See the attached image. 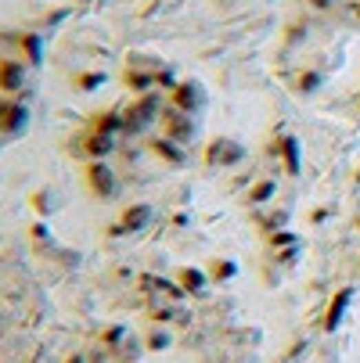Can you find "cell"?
<instances>
[{"instance_id": "cell-1", "label": "cell", "mask_w": 360, "mask_h": 363, "mask_svg": "<svg viewBox=\"0 0 360 363\" xmlns=\"http://www.w3.org/2000/svg\"><path fill=\"white\" fill-rule=\"evenodd\" d=\"M245 144L238 137H227V133H216L213 140H206L202 148V166L209 173H227V169H238L245 162Z\"/></svg>"}, {"instance_id": "cell-2", "label": "cell", "mask_w": 360, "mask_h": 363, "mask_svg": "<svg viewBox=\"0 0 360 363\" xmlns=\"http://www.w3.org/2000/svg\"><path fill=\"white\" fill-rule=\"evenodd\" d=\"M267 151H271V159L281 166L285 177H299L303 173V144H299V137H295L292 130H281L277 126V130L271 133Z\"/></svg>"}, {"instance_id": "cell-3", "label": "cell", "mask_w": 360, "mask_h": 363, "mask_svg": "<svg viewBox=\"0 0 360 363\" xmlns=\"http://www.w3.org/2000/svg\"><path fill=\"white\" fill-rule=\"evenodd\" d=\"M69 151H72L76 162H105V159H112V155H116V137L87 130V126H83V130L69 140Z\"/></svg>"}, {"instance_id": "cell-4", "label": "cell", "mask_w": 360, "mask_h": 363, "mask_svg": "<svg viewBox=\"0 0 360 363\" xmlns=\"http://www.w3.org/2000/svg\"><path fill=\"white\" fill-rule=\"evenodd\" d=\"M80 180H83V191L94 201H112L119 195V177H116V169L108 159L105 162H83Z\"/></svg>"}, {"instance_id": "cell-5", "label": "cell", "mask_w": 360, "mask_h": 363, "mask_svg": "<svg viewBox=\"0 0 360 363\" xmlns=\"http://www.w3.org/2000/svg\"><path fill=\"white\" fill-rule=\"evenodd\" d=\"M159 133H166L169 140H177V144H191L195 140V133H198V126H195V116H187V112H180V108H173V104H166L162 108V116H159Z\"/></svg>"}, {"instance_id": "cell-6", "label": "cell", "mask_w": 360, "mask_h": 363, "mask_svg": "<svg viewBox=\"0 0 360 363\" xmlns=\"http://www.w3.org/2000/svg\"><path fill=\"white\" fill-rule=\"evenodd\" d=\"M166 104H173V108H180V112H187V116H195L202 104H206V87H202L198 80H177V87L166 94Z\"/></svg>"}, {"instance_id": "cell-7", "label": "cell", "mask_w": 360, "mask_h": 363, "mask_svg": "<svg viewBox=\"0 0 360 363\" xmlns=\"http://www.w3.org/2000/svg\"><path fill=\"white\" fill-rule=\"evenodd\" d=\"M148 155L155 162L169 166V169H184L187 166V148L177 144V140H169L166 133H151L148 137Z\"/></svg>"}, {"instance_id": "cell-8", "label": "cell", "mask_w": 360, "mask_h": 363, "mask_svg": "<svg viewBox=\"0 0 360 363\" xmlns=\"http://www.w3.org/2000/svg\"><path fill=\"white\" fill-rule=\"evenodd\" d=\"M155 72H159V61L137 65V58H127V69H123V83H127L130 98H137V94H148V90H159V87H155Z\"/></svg>"}, {"instance_id": "cell-9", "label": "cell", "mask_w": 360, "mask_h": 363, "mask_svg": "<svg viewBox=\"0 0 360 363\" xmlns=\"http://www.w3.org/2000/svg\"><path fill=\"white\" fill-rule=\"evenodd\" d=\"M8 43H11V54L19 61H25L29 69H36L43 61V36L40 33H25V29H19V33L8 36Z\"/></svg>"}, {"instance_id": "cell-10", "label": "cell", "mask_w": 360, "mask_h": 363, "mask_svg": "<svg viewBox=\"0 0 360 363\" xmlns=\"http://www.w3.org/2000/svg\"><path fill=\"white\" fill-rule=\"evenodd\" d=\"M25 76H29L25 61H19L14 54H0V94L14 98V94L25 87Z\"/></svg>"}, {"instance_id": "cell-11", "label": "cell", "mask_w": 360, "mask_h": 363, "mask_svg": "<svg viewBox=\"0 0 360 363\" xmlns=\"http://www.w3.org/2000/svg\"><path fill=\"white\" fill-rule=\"evenodd\" d=\"M29 126V108L19 98H0V137H11Z\"/></svg>"}, {"instance_id": "cell-12", "label": "cell", "mask_w": 360, "mask_h": 363, "mask_svg": "<svg viewBox=\"0 0 360 363\" xmlns=\"http://www.w3.org/2000/svg\"><path fill=\"white\" fill-rule=\"evenodd\" d=\"M151 216H155V209H151L148 201H134V205H127V209L119 212L116 234H140V230L151 223Z\"/></svg>"}, {"instance_id": "cell-13", "label": "cell", "mask_w": 360, "mask_h": 363, "mask_svg": "<svg viewBox=\"0 0 360 363\" xmlns=\"http://www.w3.org/2000/svg\"><path fill=\"white\" fill-rule=\"evenodd\" d=\"M274 195H277V180L274 177H256L253 184L245 187L242 201L248 205V209H267V205L274 201Z\"/></svg>"}, {"instance_id": "cell-14", "label": "cell", "mask_w": 360, "mask_h": 363, "mask_svg": "<svg viewBox=\"0 0 360 363\" xmlns=\"http://www.w3.org/2000/svg\"><path fill=\"white\" fill-rule=\"evenodd\" d=\"M87 130H98V133H108V137L127 133V126H123V108H101V112H94L87 119Z\"/></svg>"}, {"instance_id": "cell-15", "label": "cell", "mask_w": 360, "mask_h": 363, "mask_svg": "<svg viewBox=\"0 0 360 363\" xmlns=\"http://www.w3.org/2000/svg\"><path fill=\"white\" fill-rule=\"evenodd\" d=\"M177 284H180V292H184V295L198 298L213 280H209V274L202 270V266H180V270H177Z\"/></svg>"}, {"instance_id": "cell-16", "label": "cell", "mask_w": 360, "mask_h": 363, "mask_svg": "<svg viewBox=\"0 0 360 363\" xmlns=\"http://www.w3.org/2000/svg\"><path fill=\"white\" fill-rule=\"evenodd\" d=\"M69 83H72V90H80V94H94V90L105 87V72L101 69H80V72L69 76Z\"/></svg>"}, {"instance_id": "cell-17", "label": "cell", "mask_w": 360, "mask_h": 363, "mask_svg": "<svg viewBox=\"0 0 360 363\" xmlns=\"http://www.w3.org/2000/svg\"><path fill=\"white\" fill-rule=\"evenodd\" d=\"M256 227L263 230V238L267 234H274V230H285L288 227V216H285V209H256Z\"/></svg>"}, {"instance_id": "cell-18", "label": "cell", "mask_w": 360, "mask_h": 363, "mask_svg": "<svg viewBox=\"0 0 360 363\" xmlns=\"http://www.w3.org/2000/svg\"><path fill=\"white\" fill-rule=\"evenodd\" d=\"M206 274H209V280H213V284H227V280L238 277V263L227 259V256L209 259V263H206Z\"/></svg>"}, {"instance_id": "cell-19", "label": "cell", "mask_w": 360, "mask_h": 363, "mask_svg": "<svg viewBox=\"0 0 360 363\" xmlns=\"http://www.w3.org/2000/svg\"><path fill=\"white\" fill-rule=\"evenodd\" d=\"M295 234L285 227V230H274V234H267V238H263V245H267V252H285V248H295Z\"/></svg>"}, {"instance_id": "cell-20", "label": "cell", "mask_w": 360, "mask_h": 363, "mask_svg": "<svg viewBox=\"0 0 360 363\" xmlns=\"http://www.w3.org/2000/svg\"><path fill=\"white\" fill-rule=\"evenodd\" d=\"M317 87H321V76L317 72H299L292 80V90H299V94H314Z\"/></svg>"}, {"instance_id": "cell-21", "label": "cell", "mask_w": 360, "mask_h": 363, "mask_svg": "<svg viewBox=\"0 0 360 363\" xmlns=\"http://www.w3.org/2000/svg\"><path fill=\"white\" fill-rule=\"evenodd\" d=\"M166 345H169L166 331H151V335H148V349H166Z\"/></svg>"}, {"instance_id": "cell-22", "label": "cell", "mask_w": 360, "mask_h": 363, "mask_svg": "<svg viewBox=\"0 0 360 363\" xmlns=\"http://www.w3.org/2000/svg\"><path fill=\"white\" fill-rule=\"evenodd\" d=\"M306 4L314 11H328V8H332V0H306Z\"/></svg>"}, {"instance_id": "cell-23", "label": "cell", "mask_w": 360, "mask_h": 363, "mask_svg": "<svg viewBox=\"0 0 360 363\" xmlns=\"http://www.w3.org/2000/svg\"><path fill=\"white\" fill-rule=\"evenodd\" d=\"M65 363H87L83 356H72V360H65Z\"/></svg>"}, {"instance_id": "cell-24", "label": "cell", "mask_w": 360, "mask_h": 363, "mask_svg": "<svg viewBox=\"0 0 360 363\" xmlns=\"http://www.w3.org/2000/svg\"><path fill=\"white\" fill-rule=\"evenodd\" d=\"M353 11H357V19H360V4H353Z\"/></svg>"}]
</instances>
